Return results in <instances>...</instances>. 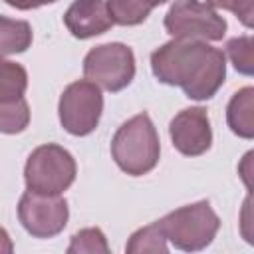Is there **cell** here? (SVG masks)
<instances>
[{
	"mask_svg": "<svg viewBox=\"0 0 254 254\" xmlns=\"http://www.w3.org/2000/svg\"><path fill=\"white\" fill-rule=\"evenodd\" d=\"M18 218L26 232L36 238H52L60 234L69 218L65 198L60 194H40L28 190L18 202Z\"/></svg>",
	"mask_w": 254,
	"mask_h": 254,
	"instance_id": "ba28073f",
	"label": "cell"
},
{
	"mask_svg": "<svg viewBox=\"0 0 254 254\" xmlns=\"http://www.w3.org/2000/svg\"><path fill=\"white\" fill-rule=\"evenodd\" d=\"M83 75L99 89L121 91L135 77L133 50L121 42H109L95 46L83 60Z\"/></svg>",
	"mask_w": 254,
	"mask_h": 254,
	"instance_id": "5b68a950",
	"label": "cell"
},
{
	"mask_svg": "<svg viewBox=\"0 0 254 254\" xmlns=\"http://www.w3.org/2000/svg\"><path fill=\"white\" fill-rule=\"evenodd\" d=\"M64 24L71 36L87 40L105 34L113 26V20L103 0H73L64 14Z\"/></svg>",
	"mask_w": 254,
	"mask_h": 254,
	"instance_id": "30bf717a",
	"label": "cell"
},
{
	"mask_svg": "<svg viewBox=\"0 0 254 254\" xmlns=\"http://www.w3.org/2000/svg\"><path fill=\"white\" fill-rule=\"evenodd\" d=\"M226 54L240 73L252 75V36H240L228 40Z\"/></svg>",
	"mask_w": 254,
	"mask_h": 254,
	"instance_id": "ac0fdd59",
	"label": "cell"
},
{
	"mask_svg": "<svg viewBox=\"0 0 254 254\" xmlns=\"http://www.w3.org/2000/svg\"><path fill=\"white\" fill-rule=\"evenodd\" d=\"M153 75L167 85H179L189 99H210L226 77L222 50L200 40L173 38L151 54Z\"/></svg>",
	"mask_w": 254,
	"mask_h": 254,
	"instance_id": "6da1fadb",
	"label": "cell"
},
{
	"mask_svg": "<svg viewBox=\"0 0 254 254\" xmlns=\"http://www.w3.org/2000/svg\"><path fill=\"white\" fill-rule=\"evenodd\" d=\"M147 2H149V4H151V6L155 8V6H159V4H165L167 0H147Z\"/></svg>",
	"mask_w": 254,
	"mask_h": 254,
	"instance_id": "7402d4cb",
	"label": "cell"
},
{
	"mask_svg": "<svg viewBox=\"0 0 254 254\" xmlns=\"http://www.w3.org/2000/svg\"><path fill=\"white\" fill-rule=\"evenodd\" d=\"M169 135L173 147L187 157H198L206 153L212 145V129L206 109L196 105L179 111L171 119Z\"/></svg>",
	"mask_w": 254,
	"mask_h": 254,
	"instance_id": "9c48e42d",
	"label": "cell"
},
{
	"mask_svg": "<svg viewBox=\"0 0 254 254\" xmlns=\"http://www.w3.org/2000/svg\"><path fill=\"white\" fill-rule=\"evenodd\" d=\"M4 2L16 10H34V8H40L46 4H54L58 0H4Z\"/></svg>",
	"mask_w": 254,
	"mask_h": 254,
	"instance_id": "ffe728a7",
	"label": "cell"
},
{
	"mask_svg": "<svg viewBox=\"0 0 254 254\" xmlns=\"http://www.w3.org/2000/svg\"><path fill=\"white\" fill-rule=\"evenodd\" d=\"M212 8H222L232 12L246 28L254 24V0H206Z\"/></svg>",
	"mask_w": 254,
	"mask_h": 254,
	"instance_id": "d6986e66",
	"label": "cell"
},
{
	"mask_svg": "<svg viewBox=\"0 0 254 254\" xmlns=\"http://www.w3.org/2000/svg\"><path fill=\"white\" fill-rule=\"evenodd\" d=\"M32 46V26L26 20L0 16V58L22 54Z\"/></svg>",
	"mask_w": 254,
	"mask_h": 254,
	"instance_id": "7c38bea8",
	"label": "cell"
},
{
	"mask_svg": "<svg viewBox=\"0 0 254 254\" xmlns=\"http://www.w3.org/2000/svg\"><path fill=\"white\" fill-rule=\"evenodd\" d=\"M30 123V107L26 97L0 99V133L16 135L22 133Z\"/></svg>",
	"mask_w": 254,
	"mask_h": 254,
	"instance_id": "4fadbf2b",
	"label": "cell"
},
{
	"mask_svg": "<svg viewBox=\"0 0 254 254\" xmlns=\"http://www.w3.org/2000/svg\"><path fill=\"white\" fill-rule=\"evenodd\" d=\"M28 87V71L24 65L0 58V99L22 97Z\"/></svg>",
	"mask_w": 254,
	"mask_h": 254,
	"instance_id": "9a60e30c",
	"label": "cell"
},
{
	"mask_svg": "<svg viewBox=\"0 0 254 254\" xmlns=\"http://www.w3.org/2000/svg\"><path fill=\"white\" fill-rule=\"evenodd\" d=\"M159 133L147 113L131 117L113 135L111 157L117 167L131 177H141L153 171L159 163Z\"/></svg>",
	"mask_w": 254,
	"mask_h": 254,
	"instance_id": "7a4b0ae2",
	"label": "cell"
},
{
	"mask_svg": "<svg viewBox=\"0 0 254 254\" xmlns=\"http://www.w3.org/2000/svg\"><path fill=\"white\" fill-rule=\"evenodd\" d=\"M107 254L109 244L101 228H81L71 236V242L67 246V254Z\"/></svg>",
	"mask_w": 254,
	"mask_h": 254,
	"instance_id": "e0dca14e",
	"label": "cell"
},
{
	"mask_svg": "<svg viewBox=\"0 0 254 254\" xmlns=\"http://www.w3.org/2000/svg\"><path fill=\"white\" fill-rule=\"evenodd\" d=\"M12 250H14V244H12L10 236H8V232L0 226V254H10Z\"/></svg>",
	"mask_w": 254,
	"mask_h": 254,
	"instance_id": "44dd1931",
	"label": "cell"
},
{
	"mask_svg": "<svg viewBox=\"0 0 254 254\" xmlns=\"http://www.w3.org/2000/svg\"><path fill=\"white\" fill-rule=\"evenodd\" d=\"M105 4L113 24L119 26H137L145 22L153 10L147 0H107Z\"/></svg>",
	"mask_w": 254,
	"mask_h": 254,
	"instance_id": "5bb4252c",
	"label": "cell"
},
{
	"mask_svg": "<svg viewBox=\"0 0 254 254\" xmlns=\"http://www.w3.org/2000/svg\"><path fill=\"white\" fill-rule=\"evenodd\" d=\"M129 254H145V252H167V238L159 226V222L155 220L149 226H143L139 230H135L127 242L125 248Z\"/></svg>",
	"mask_w": 254,
	"mask_h": 254,
	"instance_id": "2e32d148",
	"label": "cell"
},
{
	"mask_svg": "<svg viewBox=\"0 0 254 254\" xmlns=\"http://www.w3.org/2000/svg\"><path fill=\"white\" fill-rule=\"evenodd\" d=\"M101 111H103L101 89L89 79H77L69 83L64 89L58 105L62 127L75 137H83L95 131L101 119Z\"/></svg>",
	"mask_w": 254,
	"mask_h": 254,
	"instance_id": "52a82bcc",
	"label": "cell"
},
{
	"mask_svg": "<svg viewBox=\"0 0 254 254\" xmlns=\"http://www.w3.org/2000/svg\"><path fill=\"white\" fill-rule=\"evenodd\" d=\"M165 30L173 38L218 42L226 34V20L208 2L177 0L165 14Z\"/></svg>",
	"mask_w": 254,
	"mask_h": 254,
	"instance_id": "8992f818",
	"label": "cell"
},
{
	"mask_svg": "<svg viewBox=\"0 0 254 254\" xmlns=\"http://www.w3.org/2000/svg\"><path fill=\"white\" fill-rule=\"evenodd\" d=\"M252 109H254V89L252 87H242L228 101V107H226L228 127H230L232 133H236L242 139H252L254 137Z\"/></svg>",
	"mask_w": 254,
	"mask_h": 254,
	"instance_id": "8fae6325",
	"label": "cell"
},
{
	"mask_svg": "<svg viewBox=\"0 0 254 254\" xmlns=\"http://www.w3.org/2000/svg\"><path fill=\"white\" fill-rule=\"evenodd\" d=\"M75 173L77 167L73 155L56 143H46L30 153L24 167V181L28 190L62 194L75 181Z\"/></svg>",
	"mask_w": 254,
	"mask_h": 254,
	"instance_id": "277c9868",
	"label": "cell"
},
{
	"mask_svg": "<svg viewBox=\"0 0 254 254\" xmlns=\"http://www.w3.org/2000/svg\"><path fill=\"white\" fill-rule=\"evenodd\" d=\"M157 222L165 238L171 240L175 248L187 250V252H196L206 248L214 240L220 228V220L208 200H198V202L181 206L165 214Z\"/></svg>",
	"mask_w": 254,
	"mask_h": 254,
	"instance_id": "3957f363",
	"label": "cell"
}]
</instances>
